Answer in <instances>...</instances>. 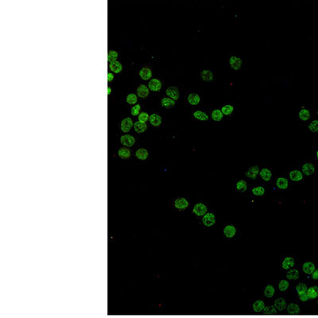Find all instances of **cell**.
<instances>
[{
  "label": "cell",
  "instance_id": "10",
  "mask_svg": "<svg viewBox=\"0 0 318 318\" xmlns=\"http://www.w3.org/2000/svg\"><path fill=\"white\" fill-rule=\"evenodd\" d=\"M315 172L314 165L312 163H305L302 166V174L306 176H310Z\"/></svg>",
  "mask_w": 318,
  "mask_h": 318
},
{
  "label": "cell",
  "instance_id": "23",
  "mask_svg": "<svg viewBox=\"0 0 318 318\" xmlns=\"http://www.w3.org/2000/svg\"><path fill=\"white\" fill-rule=\"evenodd\" d=\"M150 124L154 126H158L161 123V117L157 114H153L150 116Z\"/></svg>",
  "mask_w": 318,
  "mask_h": 318
},
{
  "label": "cell",
  "instance_id": "17",
  "mask_svg": "<svg viewBox=\"0 0 318 318\" xmlns=\"http://www.w3.org/2000/svg\"><path fill=\"white\" fill-rule=\"evenodd\" d=\"M139 76L141 77L143 80L144 81H147L149 79H150L152 77V72L151 70L150 69L147 67H144V68H142L139 72Z\"/></svg>",
  "mask_w": 318,
  "mask_h": 318
},
{
  "label": "cell",
  "instance_id": "2",
  "mask_svg": "<svg viewBox=\"0 0 318 318\" xmlns=\"http://www.w3.org/2000/svg\"><path fill=\"white\" fill-rule=\"evenodd\" d=\"M192 212L197 216H204L208 212V208L203 203H198L194 205Z\"/></svg>",
  "mask_w": 318,
  "mask_h": 318
},
{
  "label": "cell",
  "instance_id": "52",
  "mask_svg": "<svg viewBox=\"0 0 318 318\" xmlns=\"http://www.w3.org/2000/svg\"><path fill=\"white\" fill-rule=\"evenodd\" d=\"M317 115H318V111H317Z\"/></svg>",
  "mask_w": 318,
  "mask_h": 318
},
{
  "label": "cell",
  "instance_id": "19",
  "mask_svg": "<svg viewBox=\"0 0 318 318\" xmlns=\"http://www.w3.org/2000/svg\"><path fill=\"white\" fill-rule=\"evenodd\" d=\"M274 307L276 308L278 310L282 311L286 309L287 303L284 298H278L275 302H274Z\"/></svg>",
  "mask_w": 318,
  "mask_h": 318
},
{
  "label": "cell",
  "instance_id": "9",
  "mask_svg": "<svg viewBox=\"0 0 318 318\" xmlns=\"http://www.w3.org/2000/svg\"><path fill=\"white\" fill-rule=\"evenodd\" d=\"M132 126H133V122H132V119L129 117L126 118L121 122V130L125 133L130 131Z\"/></svg>",
  "mask_w": 318,
  "mask_h": 318
},
{
  "label": "cell",
  "instance_id": "22",
  "mask_svg": "<svg viewBox=\"0 0 318 318\" xmlns=\"http://www.w3.org/2000/svg\"><path fill=\"white\" fill-rule=\"evenodd\" d=\"M276 185L280 189H286L289 186V182L285 177H279L276 181Z\"/></svg>",
  "mask_w": 318,
  "mask_h": 318
},
{
  "label": "cell",
  "instance_id": "45",
  "mask_svg": "<svg viewBox=\"0 0 318 318\" xmlns=\"http://www.w3.org/2000/svg\"><path fill=\"white\" fill-rule=\"evenodd\" d=\"M309 129L312 132L318 131V120L312 121L309 125Z\"/></svg>",
  "mask_w": 318,
  "mask_h": 318
},
{
  "label": "cell",
  "instance_id": "46",
  "mask_svg": "<svg viewBox=\"0 0 318 318\" xmlns=\"http://www.w3.org/2000/svg\"><path fill=\"white\" fill-rule=\"evenodd\" d=\"M140 109H141V106L140 104H136L135 106H134L133 108L130 110V112H131L132 115H139V112H140Z\"/></svg>",
  "mask_w": 318,
  "mask_h": 318
},
{
  "label": "cell",
  "instance_id": "50",
  "mask_svg": "<svg viewBox=\"0 0 318 318\" xmlns=\"http://www.w3.org/2000/svg\"><path fill=\"white\" fill-rule=\"evenodd\" d=\"M111 91H112V89H111V88H110V87H108V95H110V94H111Z\"/></svg>",
  "mask_w": 318,
  "mask_h": 318
},
{
  "label": "cell",
  "instance_id": "39",
  "mask_svg": "<svg viewBox=\"0 0 318 318\" xmlns=\"http://www.w3.org/2000/svg\"><path fill=\"white\" fill-rule=\"evenodd\" d=\"M263 314L264 315H276L277 314V310L276 308L274 306H267V307H265V309H263Z\"/></svg>",
  "mask_w": 318,
  "mask_h": 318
},
{
  "label": "cell",
  "instance_id": "47",
  "mask_svg": "<svg viewBox=\"0 0 318 318\" xmlns=\"http://www.w3.org/2000/svg\"><path fill=\"white\" fill-rule=\"evenodd\" d=\"M299 298H300V300L302 301V302H307V301L309 299V296H308V294H307V293H304V294H302L299 295Z\"/></svg>",
  "mask_w": 318,
  "mask_h": 318
},
{
  "label": "cell",
  "instance_id": "31",
  "mask_svg": "<svg viewBox=\"0 0 318 318\" xmlns=\"http://www.w3.org/2000/svg\"><path fill=\"white\" fill-rule=\"evenodd\" d=\"M223 117V114L221 112V110L216 109L212 111V119L216 122H219Z\"/></svg>",
  "mask_w": 318,
  "mask_h": 318
},
{
  "label": "cell",
  "instance_id": "37",
  "mask_svg": "<svg viewBox=\"0 0 318 318\" xmlns=\"http://www.w3.org/2000/svg\"><path fill=\"white\" fill-rule=\"evenodd\" d=\"M307 289H308V287H307V285H306V284L302 283V282H301V283H298L296 286V290L299 295L302 294H304V293L307 292Z\"/></svg>",
  "mask_w": 318,
  "mask_h": 318
},
{
  "label": "cell",
  "instance_id": "42",
  "mask_svg": "<svg viewBox=\"0 0 318 318\" xmlns=\"http://www.w3.org/2000/svg\"><path fill=\"white\" fill-rule=\"evenodd\" d=\"M252 192L255 196H263L265 193V188L263 186L255 187L252 189Z\"/></svg>",
  "mask_w": 318,
  "mask_h": 318
},
{
  "label": "cell",
  "instance_id": "24",
  "mask_svg": "<svg viewBox=\"0 0 318 318\" xmlns=\"http://www.w3.org/2000/svg\"><path fill=\"white\" fill-rule=\"evenodd\" d=\"M259 175L260 177L263 178V180H264V181H269L271 179V177H272V173H271V170H268V169L264 168L262 170H260Z\"/></svg>",
  "mask_w": 318,
  "mask_h": 318
},
{
  "label": "cell",
  "instance_id": "1",
  "mask_svg": "<svg viewBox=\"0 0 318 318\" xmlns=\"http://www.w3.org/2000/svg\"><path fill=\"white\" fill-rule=\"evenodd\" d=\"M202 223L206 227H212L216 223L215 215L212 212H207L202 218Z\"/></svg>",
  "mask_w": 318,
  "mask_h": 318
},
{
  "label": "cell",
  "instance_id": "25",
  "mask_svg": "<svg viewBox=\"0 0 318 318\" xmlns=\"http://www.w3.org/2000/svg\"><path fill=\"white\" fill-rule=\"evenodd\" d=\"M306 293H307L309 299H315L318 297V286L314 285V286L309 287V288H308Z\"/></svg>",
  "mask_w": 318,
  "mask_h": 318
},
{
  "label": "cell",
  "instance_id": "6",
  "mask_svg": "<svg viewBox=\"0 0 318 318\" xmlns=\"http://www.w3.org/2000/svg\"><path fill=\"white\" fill-rule=\"evenodd\" d=\"M259 168L257 166H251L247 170V171L246 172V177L250 178V179H256L257 178V176L259 174Z\"/></svg>",
  "mask_w": 318,
  "mask_h": 318
},
{
  "label": "cell",
  "instance_id": "18",
  "mask_svg": "<svg viewBox=\"0 0 318 318\" xmlns=\"http://www.w3.org/2000/svg\"><path fill=\"white\" fill-rule=\"evenodd\" d=\"M137 94L141 98H146L149 95V88H147L144 84L139 85V88H137Z\"/></svg>",
  "mask_w": 318,
  "mask_h": 318
},
{
  "label": "cell",
  "instance_id": "15",
  "mask_svg": "<svg viewBox=\"0 0 318 318\" xmlns=\"http://www.w3.org/2000/svg\"><path fill=\"white\" fill-rule=\"evenodd\" d=\"M289 178L293 181H300L303 179V174L299 170H292L289 173Z\"/></svg>",
  "mask_w": 318,
  "mask_h": 318
},
{
  "label": "cell",
  "instance_id": "4",
  "mask_svg": "<svg viewBox=\"0 0 318 318\" xmlns=\"http://www.w3.org/2000/svg\"><path fill=\"white\" fill-rule=\"evenodd\" d=\"M166 95H168L169 98L174 99V101L177 100V99H179V97H180L179 90H178V88H177V87H175V86L169 87V88L166 89Z\"/></svg>",
  "mask_w": 318,
  "mask_h": 318
},
{
  "label": "cell",
  "instance_id": "21",
  "mask_svg": "<svg viewBox=\"0 0 318 318\" xmlns=\"http://www.w3.org/2000/svg\"><path fill=\"white\" fill-rule=\"evenodd\" d=\"M161 106L166 108V109H170V108H174V105H175V101L174 99H170V98H167V97H165L161 100Z\"/></svg>",
  "mask_w": 318,
  "mask_h": 318
},
{
  "label": "cell",
  "instance_id": "36",
  "mask_svg": "<svg viewBox=\"0 0 318 318\" xmlns=\"http://www.w3.org/2000/svg\"><path fill=\"white\" fill-rule=\"evenodd\" d=\"M275 294V289H274V286L271 285H268L265 288V290H264V294L267 298H271Z\"/></svg>",
  "mask_w": 318,
  "mask_h": 318
},
{
  "label": "cell",
  "instance_id": "40",
  "mask_svg": "<svg viewBox=\"0 0 318 318\" xmlns=\"http://www.w3.org/2000/svg\"><path fill=\"white\" fill-rule=\"evenodd\" d=\"M118 57V53L116 51H114V50H110L108 52V60L110 63L114 62L115 61L116 58Z\"/></svg>",
  "mask_w": 318,
  "mask_h": 318
},
{
  "label": "cell",
  "instance_id": "26",
  "mask_svg": "<svg viewBox=\"0 0 318 318\" xmlns=\"http://www.w3.org/2000/svg\"><path fill=\"white\" fill-rule=\"evenodd\" d=\"M134 128H135V130L137 133H143L145 130H146L147 126H146V123L138 121V122L134 123Z\"/></svg>",
  "mask_w": 318,
  "mask_h": 318
},
{
  "label": "cell",
  "instance_id": "13",
  "mask_svg": "<svg viewBox=\"0 0 318 318\" xmlns=\"http://www.w3.org/2000/svg\"><path fill=\"white\" fill-rule=\"evenodd\" d=\"M201 77L204 81L211 82L213 80L214 75L212 72L210 71V70H203L201 73Z\"/></svg>",
  "mask_w": 318,
  "mask_h": 318
},
{
  "label": "cell",
  "instance_id": "12",
  "mask_svg": "<svg viewBox=\"0 0 318 318\" xmlns=\"http://www.w3.org/2000/svg\"><path fill=\"white\" fill-rule=\"evenodd\" d=\"M302 270L305 274H312L313 271L316 270V267L312 262H306L302 266Z\"/></svg>",
  "mask_w": 318,
  "mask_h": 318
},
{
  "label": "cell",
  "instance_id": "53",
  "mask_svg": "<svg viewBox=\"0 0 318 318\" xmlns=\"http://www.w3.org/2000/svg\"><path fill=\"white\" fill-rule=\"evenodd\" d=\"M317 305H318V301H317Z\"/></svg>",
  "mask_w": 318,
  "mask_h": 318
},
{
  "label": "cell",
  "instance_id": "8",
  "mask_svg": "<svg viewBox=\"0 0 318 318\" xmlns=\"http://www.w3.org/2000/svg\"><path fill=\"white\" fill-rule=\"evenodd\" d=\"M174 206L179 210H184L188 207V201L185 198H177L174 201Z\"/></svg>",
  "mask_w": 318,
  "mask_h": 318
},
{
  "label": "cell",
  "instance_id": "41",
  "mask_svg": "<svg viewBox=\"0 0 318 318\" xmlns=\"http://www.w3.org/2000/svg\"><path fill=\"white\" fill-rule=\"evenodd\" d=\"M138 100V98L136 96L135 94L130 93L126 96V102L129 104H136Z\"/></svg>",
  "mask_w": 318,
  "mask_h": 318
},
{
  "label": "cell",
  "instance_id": "51",
  "mask_svg": "<svg viewBox=\"0 0 318 318\" xmlns=\"http://www.w3.org/2000/svg\"><path fill=\"white\" fill-rule=\"evenodd\" d=\"M316 157H317V159H318V150H317V152H316Z\"/></svg>",
  "mask_w": 318,
  "mask_h": 318
},
{
  "label": "cell",
  "instance_id": "20",
  "mask_svg": "<svg viewBox=\"0 0 318 318\" xmlns=\"http://www.w3.org/2000/svg\"><path fill=\"white\" fill-rule=\"evenodd\" d=\"M286 309H287V312H288V313H289V314L296 315V314H298V313H300V308H299V306H298L297 304H294V303L289 304V305H287Z\"/></svg>",
  "mask_w": 318,
  "mask_h": 318
},
{
  "label": "cell",
  "instance_id": "43",
  "mask_svg": "<svg viewBox=\"0 0 318 318\" xmlns=\"http://www.w3.org/2000/svg\"><path fill=\"white\" fill-rule=\"evenodd\" d=\"M289 282L286 281V280H282L280 281L279 284H278V288L281 291H285L288 288H289Z\"/></svg>",
  "mask_w": 318,
  "mask_h": 318
},
{
  "label": "cell",
  "instance_id": "49",
  "mask_svg": "<svg viewBox=\"0 0 318 318\" xmlns=\"http://www.w3.org/2000/svg\"><path fill=\"white\" fill-rule=\"evenodd\" d=\"M113 78H114V75H113V74H112V73H108V81L110 82V81H112V80H113Z\"/></svg>",
  "mask_w": 318,
  "mask_h": 318
},
{
  "label": "cell",
  "instance_id": "16",
  "mask_svg": "<svg viewBox=\"0 0 318 318\" xmlns=\"http://www.w3.org/2000/svg\"><path fill=\"white\" fill-rule=\"evenodd\" d=\"M188 102L191 105H197L201 102V96L197 93H190L188 95Z\"/></svg>",
  "mask_w": 318,
  "mask_h": 318
},
{
  "label": "cell",
  "instance_id": "48",
  "mask_svg": "<svg viewBox=\"0 0 318 318\" xmlns=\"http://www.w3.org/2000/svg\"><path fill=\"white\" fill-rule=\"evenodd\" d=\"M312 278L314 280H318V270H315L312 274Z\"/></svg>",
  "mask_w": 318,
  "mask_h": 318
},
{
  "label": "cell",
  "instance_id": "35",
  "mask_svg": "<svg viewBox=\"0 0 318 318\" xmlns=\"http://www.w3.org/2000/svg\"><path fill=\"white\" fill-rule=\"evenodd\" d=\"M247 188V184L244 180H240L236 183V189L240 192H246Z\"/></svg>",
  "mask_w": 318,
  "mask_h": 318
},
{
  "label": "cell",
  "instance_id": "34",
  "mask_svg": "<svg viewBox=\"0 0 318 318\" xmlns=\"http://www.w3.org/2000/svg\"><path fill=\"white\" fill-rule=\"evenodd\" d=\"M119 156L123 159H126L129 158L130 157V151L129 149L126 148V147H123V148H120L119 150Z\"/></svg>",
  "mask_w": 318,
  "mask_h": 318
},
{
  "label": "cell",
  "instance_id": "28",
  "mask_svg": "<svg viewBox=\"0 0 318 318\" xmlns=\"http://www.w3.org/2000/svg\"><path fill=\"white\" fill-rule=\"evenodd\" d=\"M109 67H110V69L112 70V71L115 73H120V72L122 71V68H123V67H122V64H120V62L117 61V60H115V61H114V62L110 63Z\"/></svg>",
  "mask_w": 318,
  "mask_h": 318
},
{
  "label": "cell",
  "instance_id": "5",
  "mask_svg": "<svg viewBox=\"0 0 318 318\" xmlns=\"http://www.w3.org/2000/svg\"><path fill=\"white\" fill-rule=\"evenodd\" d=\"M120 143L125 146H132L135 143V139L130 135H124L120 138Z\"/></svg>",
  "mask_w": 318,
  "mask_h": 318
},
{
  "label": "cell",
  "instance_id": "11",
  "mask_svg": "<svg viewBox=\"0 0 318 318\" xmlns=\"http://www.w3.org/2000/svg\"><path fill=\"white\" fill-rule=\"evenodd\" d=\"M236 233V228L233 226V225L228 224L227 226H225L224 228H223V234L227 238H232L234 237V236Z\"/></svg>",
  "mask_w": 318,
  "mask_h": 318
},
{
  "label": "cell",
  "instance_id": "3",
  "mask_svg": "<svg viewBox=\"0 0 318 318\" xmlns=\"http://www.w3.org/2000/svg\"><path fill=\"white\" fill-rule=\"evenodd\" d=\"M242 64H243V60L240 57L232 56L229 59V64H230L231 68H233L234 70H236V71L240 69Z\"/></svg>",
  "mask_w": 318,
  "mask_h": 318
},
{
  "label": "cell",
  "instance_id": "44",
  "mask_svg": "<svg viewBox=\"0 0 318 318\" xmlns=\"http://www.w3.org/2000/svg\"><path fill=\"white\" fill-rule=\"evenodd\" d=\"M138 119H139V122H142V123H146V121H148V119H150V116L146 112H141L138 115Z\"/></svg>",
  "mask_w": 318,
  "mask_h": 318
},
{
  "label": "cell",
  "instance_id": "38",
  "mask_svg": "<svg viewBox=\"0 0 318 318\" xmlns=\"http://www.w3.org/2000/svg\"><path fill=\"white\" fill-rule=\"evenodd\" d=\"M233 111H234V107L230 104L224 105L221 109V112H223V115H230L233 112Z\"/></svg>",
  "mask_w": 318,
  "mask_h": 318
},
{
  "label": "cell",
  "instance_id": "14",
  "mask_svg": "<svg viewBox=\"0 0 318 318\" xmlns=\"http://www.w3.org/2000/svg\"><path fill=\"white\" fill-rule=\"evenodd\" d=\"M294 266V258L292 257H286L284 258L282 267L284 270H289Z\"/></svg>",
  "mask_w": 318,
  "mask_h": 318
},
{
  "label": "cell",
  "instance_id": "32",
  "mask_svg": "<svg viewBox=\"0 0 318 318\" xmlns=\"http://www.w3.org/2000/svg\"><path fill=\"white\" fill-rule=\"evenodd\" d=\"M136 157L140 160H146L148 157V151L146 149H139L135 153Z\"/></svg>",
  "mask_w": 318,
  "mask_h": 318
},
{
  "label": "cell",
  "instance_id": "30",
  "mask_svg": "<svg viewBox=\"0 0 318 318\" xmlns=\"http://www.w3.org/2000/svg\"><path fill=\"white\" fill-rule=\"evenodd\" d=\"M253 309H254V310L255 311L256 313L262 312V311H263V309H265V303H264L263 301H256V302L253 304Z\"/></svg>",
  "mask_w": 318,
  "mask_h": 318
},
{
  "label": "cell",
  "instance_id": "33",
  "mask_svg": "<svg viewBox=\"0 0 318 318\" xmlns=\"http://www.w3.org/2000/svg\"><path fill=\"white\" fill-rule=\"evenodd\" d=\"M299 118L302 119V121H307L310 119V112H309V110L305 109V108H302L299 112Z\"/></svg>",
  "mask_w": 318,
  "mask_h": 318
},
{
  "label": "cell",
  "instance_id": "29",
  "mask_svg": "<svg viewBox=\"0 0 318 318\" xmlns=\"http://www.w3.org/2000/svg\"><path fill=\"white\" fill-rule=\"evenodd\" d=\"M300 273L296 269H290L286 274V278L289 280H297L299 278Z\"/></svg>",
  "mask_w": 318,
  "mask_h": 318
},
{
  "label": "cell",
  "instance_id": "27",
  "mask_svg": "<svg viewBox=\"0 0 318 318\" xmlns=\"http://www.w3.org/2000/svg\"><path fill=\"white\" fill-rule=\"evenodd\" d=\"M193 116L194 118L201 121H207L209 119V115L202 111H196L193 113Z\"/></svg>",
  "mask_w": 318,
  "mask_h": 318
},
{
  "label": "cell",
  "instance_id": "7",
  "mask_svg": "<svg viewBox=\"0 0 318 318\" xmlns=\"http://www.w3.org/2000/svg\"><path fill=\"white\" fill-rule=\"evenodd\" d=\"M149 89L153 91H159L161 88V83L158 79H152L148 84Z\"/></svg>",
  "mask_w": 318,
  "mask_h": 318
}]
</instances>
